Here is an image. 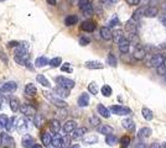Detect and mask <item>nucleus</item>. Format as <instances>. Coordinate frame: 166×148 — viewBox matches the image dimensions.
Masks as SVG:
<instances>
[{
  "mask_svg": "<svg viewBox=\"0 0 166 148\" xmlns=\"http://www.w3.org/2000/svg\"><path fill=\"white\" fill-rule=\"evenodd\" d=\"M44 95H45V98L50 101V103H52L55 106H57V108H66V106H67V103L63 99L57 98V96H55L53 94H51V92L45 91Z\"/></svg>",
  "mask_w": 166,
  "mask_h": 148,
  "instance_id": "1",
  "label": "nucleus"
},
{
  "mask_svg": "<svg viewBox=\"0 0 166 148\" xmlns=\"http://www.w3.org/2000/svg\"><path fill=\"white\" fill-rule=\"evenodd\" d=\"M78 5H80V9L83 11L86 16H92L94 12V9H93V4H92L89 0H80V3H78Z\"/></svg>",
  "mask_w": 166,
  "mask_h": 148,
  "instance_id": "2",
  "label": "nucleus"
},
{
  "mask_svg": "<svg viewBox=\"0 0 166 148\" xmlns=\"http://www.w3.org/2000/svg\"><path fill=\"white\" fill-rule=\"evenodd\" d=\"M0 146L5 148H15V141L8 133H0Z\"/></svg>",
  "mask_w": 166,
  "mask_h": 148,
  "instance_id": "3",
  "label": "nucleus"
},
{
  "mask_svg": "<svg viewBox=\"0 0 166 148\" xmlns=\"http://www.w3.org/2000/svg\"><path fill=\"white\" fill-rule=\"evenodd\" d=\"M109 110H110V112L119 115V116H125V115L131 114V110L129 108H127V106H123V105H112L109 108Z\"/></svg>",
  "mask_w": 166,
  "mask_h": 148,
  "instance_id": "4",
  "label": "nucleus"
},
{
  "mask_svg": "<svg viewBox=\"0 0 166 148\" xmlns=\"http://www.w3.org/2000/svg\"><path fill=\"white\" fill-rule=\"evenodd\" d=\"M56 83L58 84V86L66 88V89H68V90L72 89V88H75V84H76L72 79H68V78H66V77H57Z\"/></svg>",
  "mask_w": 166,
  "mask_h": 148,
  "instance_id": "5",
  "label": "nucleus"
},
{
  "mask_svg": "<svg viewBox=\"0 0 166 148\" xmlns=\"http://www.w3.org/2000/svg\"><path fill=\"white\" fill-rule=\"evenodd\" d=\"M145 57H146V51H145V48L142 47L141 45H136L134 52H133V58H134L135 61H144Z\"/></svg>",
  "mask_w": 166,
  "mask_h": 148,
  "instance_id": "6",
  "label": "nucleus"
},
{
  "mask_svg": "<svg viewBox=\"0 0 166 148\" xmlns=\"http://www.w3.org/2000/svg\"><path fill=\"white\" fill-rule=\"evenodd\" d=\"M164 62H165V57L161 53H155L153 54V57L150 59V64L155 68H160L164 67Z\"/></svg>",
  "mask_w": 166,
  "mask_h": 148,
  "instance_id": "7",
  "label": "nucleus"
},
{
  "mask_svg": "<svg viewBox=\"0 0 166 148\" xmlns=\"http://www.w3.org/2000/svg\"><path fill=\"white\" fill-rule=\"evenodd\" d=\"M76 128H77V122L75 121V120H68V121L64 122L63 126H62L63 135H71Z\"/></svg>",
  "mask_w": 166,
  "mask_h": 148,
  "instance_id": "8",
  "label": "nucleus"
},
{
  "mask_svg": "<svg viewBox=\"0 0 166 148\" xmlns=\"http://www.w3.org/2000/svg\"><path fill=\"white\" fill-rule=\"evenodd\" d=\"M30 128V122L29 120L25 119V117H21L19 119V121H17V126H16V130L19 131L20 133H26L29 131Z\"/></svg>",
  "mask_w": 166,
  "mask_h": 148,
  "instance_id": "9",
  "label": "nucleus"
},
{
  "mask_svg": "<svg viewBox=\"0 0 166 148\" xmlns=\"http://www.w3.org/2000/svg\"><path fill=\"white\" fill-rule=\"evenodd\" d=\"M20 112L25 116H35L36 115V109L34 106H31L29 104H24L20 106Z\"/></svg>",
  "mask_w": 166,
  "mask_h": 148,
  "instance_id": "10",
  "label": "nucleus"
},
{
  "mask_svg": "<svg viewBox=\"0 0 166 148\" xmlns=\"http://www.w3.org/2000/svg\"><path fill=\"white\" fill-rule=\"evenodd\" d=\"M130 41H129L127 37L125 38H123L120 42L118 43V48H119V51L123 53V54H128V52H129V49H130Z\"/></svg>",
  "mask_w": 166,
  "mask_h": 148,
  "instance_id": "11",
  "label": "nucleus"
},
{
  "mask_svg": "<svg viewBox=\"0 0 166 148\" xmlns=\"http://www.w3.org/2000/svg\"><path fill=\"white\" fill-rule=\"evenodd\" d=\"M16 88H17V84L15 82H8L0 86V91L1 92H14L16 90Z\"/></svg>",
  "mask_w": 166,
  "mask_h": 148,
  "instance_id": "12",
  "label": "nucleus"
},
{
  "mask_svg": "<svg viewBox=\"0 0 166 148\" xmlns=\"http://www.w3.org/2000/svg\"><path fill=\"white\" fill-rule=\"evenodd\" d=\"M81 29L86 32H93L95 30V22L92 21V20H86V21L82 22Z\"/></svg>",
  "mask_w": 166,
  "mask_h": 148,
  "instance_id": "13",
  "label": "nucleus"
},
{
  "mask_svg": "<svg viewBox=\"0 0 166 148\" xmlns=\"http://www.w3.org/2000/svg\"><path fill=\"white\" fill-rule=\"evenodd\" d=\"M21 145L24 148H32L35 145V140H34V137L30 136V135H25L24 137H22V140H21Z\"/></svg>",
  "mask_w": 166,
  "mask_h": 148,
  "instance_id": "14",
  "label": "nucleus"
},
{
  "mask_svg": "<svg viewBox=\"0 0 166 148\" xmlns=\"http://www.w3.org/2000/svg\"><path fill=\"white\" fill-rule=\"evenodd\" d=\"M77 104L80 108H86V106L89 105V95L87 92H83V94L80 95V98L77 100Z\"/></svg>",
  "mask_w": 166,
  "mask_h": 148,
  "instance_id": "15",
  "label": "nucleus"
},
{
  "mask_svg": "<svg viewBox=\"0 0 166 148\" xmlns=\"http://www.w3.org/2000/svg\"><path fill=\"white\" fill-rule=\"evenodd\" d=\"M53 92L58 96V98H61V99H63V98H68V96H70V90L66 89V88H62V86L55 88V89H53Z\"/></svg>",
  "mask_w": 166,
  "mask_h": 148,
  "instance_id": "16",
  "label": "nucleus"
},
{
  "mask_svg": "<svg viewBox=\"0 0 166 148\" xmlns=\"http://www.w3.org/2000/svg\"><path fill=\"white\" fill-rule=\"evenodd\" d=\"M97 131H98V133L108 136V135H113L114 128L112 126H109V125H100V126L97 127Z\"/></svg>",
  "mask_w": 166,
  "mask_h": 148,
  "instance_id": "17",
  "label": "nucleus"
},
{
  "mask_svg": "<svg viewBox=\"0 0 166 148\" xmlns=\"http://www.w3.org/2000/svg\"><path fill=\"white\" fill-rule=\"evenodd\" d=\"M87 130L86 127H77L75 131L71 133V140H77V138H81L84 136V133H87Z\"/></svg>",
  "mask_w": 166,
  "mask_h": 148,
  "instance_id": "18",
  "label": "nucleus"
},
{
  "mask_svg": "<svg viewBox=\"0 0 166 148\" xmlns=\"http://www.w3.org/2000/svg\"><path fill=\"white\" fill-rule=\"evenodd\" d=\"M97 111H98V114L104 119H108L110 116V110L108 108H105L103 104H99L97 106Z\"/></svg>",
  "mask_w": 166,
  "mask_h": 148,
  "instance_id": "19",
  "label": "nucleus"
},
{
  "mask_svg": "<svg viewBox=\"0 0 166 148\" xmlns=\"http://www.w3.org/2000/svg\"><path fill=\"white\" fill-rule=\"evenodd\" d=\"M62 143H63V138L61 135H53L52 136V142H51V146L53 148H61L62 147Z\"/></svg>",
  "mask_w": 166,
  "mask_h": 148,
  "instance_id": "20",
  "label": "nucleus"
},
{
  "mask_svg": "<svg viewBox=\"0 0 166 148\" xmlns=\"http://www.w3.org/2000/svg\"><path fill=\"white\" fill-rule=\"evenodd\" d=\"M84 67L88 69H102L104 66H103V63H100L98 61H87L84 63Z\"/></svg>",
  "mask_w": 166,
  "mask_h": 148,
  "instance_id": "21",
  "label": "nucleus"
},
{
  "mask_svg": "<svg viewBox=\"0 0 166 148\" xmlns=\"http://www.w3.org/2000/svg\"><path fill=\"white\" fill-rule=\"evenodd\" d=\"M151 133H153V130H151L150 127H142V128L139 130L138 136H139V138H141V140H144V138L150 137Z\"/></svg>",
  "mask_w": 166,
  "mask_h": 148,
  "instance_id": "22",
  "label": "nucleus"
},
{
  "mask_svg": "<svg viewBox=\"0 0 166 148\" xmlns=\"http://www.w3.org/2000/svg\"><path fill=\"white\" fill-rule=\"evenodd\" d=\"M100 36H102L103 40L109 41V40L113 38V32L110 31L109 27H105V26H104V27H102V29H100Z\"/></svg>",
  "mask_w": 166,
  "mask_h": 148,
  "instance_id": "23",
  "label": "nucleus"
},
{
  "mask_svg": "<svg viewBox=\"0 0 166 148\" xmlns=\"http://www.w3.org/2000/svg\"><path fill=\"white\" fill-rule=\"evenodd\" d=\"M122 126L128 131H134L135 130V123L131 119H124L122 121Z\"/></svg>",
  "mask_w": 166,
  "mask_h": 148,
  "instance_id": "24",
  "label": "nucleus"
},
{
  "mask_svg": "<svg viewBox=\"0 0 166 148\" xmlns=\"http://www.w3.org/2000/svg\"><path fill=\"white\" fill-rule=\"evenodd\" d=\"M61 128H62V126L58 120H52L51 123H50V130L53 132V135H57V133L61 131Z\"/></svg>",
  "mask_w": 166,
  "mask_h": 148,
  "instance_id": "25",
  "label": "nucleus"
},
{
  "mask_svg": "<svg viewBox=\"0 0 166 148\" xmlns=\"http://www.w3.org/2000/svg\"><path fill=\"white\" fill-rule=\"evenodd\" d=\"M123 38H125V35H124V31L123 30H115V31H113V40H114V42L119 43Z\"/></svg>",
  "mask_w": 166,
  "mask_h": 148,
  "instance_id": "26",
  "label": "nucleus"
},
{
  "mask_svg": "<svg viewBox=\"0 0 166 148\" xmlns=\"http://www.w3.org/2000/svg\"><path fill=\"white\" fill-rule=\"evenodd\" d=\"M78 22V17L76 15H68L66 16V18H64V25L66 26H73V25H76Z\"/></svg>",
  "mask_w": 166,
  "mask_h": 148,
  "instance_id": "27",
  "label": "nucleus"
},
{
  "mask_svg": "<svg viewBox=\"0 0 166 148\" xmlns=\"http://www.w3.org/2000/svg\"><path fill=\"white\" fill-rule=\"evenodd\" d=\"M41 141H42L44 146H46V147L50 146L52 142V135L50 132H44L42 136H41Z\"/></svg>",
  "mask_w": 166,
  "mask_h": 148,
  "instance_id": "28",
  "label": "nucleus"
},
{
  "mask_svg": "<svg viewBox=\"0 0 166 148\" xmlns=\"http://www.w3.org/2000/svg\"><path fill=\"white\" fill-rule=\"evenodd\" d=\"M142 16H145V8H139V9H136V10L134 11L131 18H134L135 21H139Z\"/></svg>",
  "mask_w": 166,
  "mask_h": 148,
  "instance_id": "29",
  "label": "nucleus"
},
{
  "mask_svg": "<svg viewBox=\"0 0 166 148\" xmlns=\"http://www.w3.org/2000/svg\"><path fill=\"white\" fill-rule=\"evenodd\" d=\"M141 114H142V117H144V119L146 120V121H151V120L154 119V114H153V111H151L150 109H147V108H142Z\"/></svg>",
  "mask_w": 166,
  "mask_h": 148,
  "instance_id": "30",
  "label": "nucleus"
},
{
  "mask_svg": "<svg viewBox=\"0 0 166 148\" xmlns=\"http://www.w3.org/2000/svg\"><path fill=\"white\" fill-rule=\"evenodd\" d=\"M15 61L20 64V66L22 67H26V68H29L31 69V64H30V61H29V58H22V57H15Z\"/></svg>",
  "mask_w": 166,
  "mask_h": 148,
  "instance_id": "31",
  "label": "nucleus"
},
{
  "mask_svg": "<svg viewBox=\"0 0 166 148\" xmlns=\"http://www.w3.org/2000/svg\"><path fill=\"white\" fill-rule=\"evenodd\" d=\"M36 80H37V83H40L42 86H46V88H50L51 86V84H50V82L47 80V78H46L45 75H42V74H39L37 77H36Z\"/></svg>",
  "mask_w": 166,
  "mask_h": 148,
  "instance_id": "32",
  "label": "nucleus"
},
{
  "mask_svg": "<svg viewBox=\"0 0 166 148\" xmlns=\"http://www.w3.org/2000/svg\"><path fill=\"white\" fill-rule=\"evenodd\" d=\"M47 64H50V61L47 59V57H39L35 61V66L39 67V68L45 67V66H47Z\"/></svg>",
  "mask_w": 166,
  "mask_h": 148,
  "instance_id": "33",
  "label": "nucleus"
},
{
  "mask_svg": "<svg viewBox=\"0 0 166 148\" xmlns=\"http://www.w3.org/2000/svg\"><path fill=\"white\" fill-rule=\"evenodd\" d=\"M158 15V9L155 6H147L145 8V16L147 17H154Z\"/></svg>",
  "mask_w": 166,
  "mask_h": 148,
  "instance_id": "34",
  "label": "nucleus"
},
{
  "mask_svg": "<svg viewBox=\"0 0 166 148\" xmlns=\"http://www.w3.org/2000/svg\"><path fill=\"white\" fill-rule=\"evenodd\" d=\"M20 103L19 100H17L16 98H12L10 99V109L11 111H14V112H16V111H20Z\"/></svg>",
  "mask_w": 166,
  "mask_h": 148,
  "instance_id": "35",
  "label": "nucleus"
},
{
  "mask_svg": "<svg viewBox=\"0 0 166 148\" xmlns=\"http://www.w3.org/2000/svg\"><path fill=\"white\" fill-rule=\"evenodd\" d=\"M36 92H37V89H36L35 84H31V83H30V84H27L25 86V94L32 96V95H35Z\"/></svg>",
  "mask_w": 166,
  "mask_h": 148,
  "instance_id": "36",
  "label": "nucleus"
},
{
  "mask_svg": "<svg viewBox=\"0 0 166 148\" xmlns=\"http://www.w3.org/2000/svg\"><path fill=\"white\" fill-rule=\"evenodd\" d=\"M34 125H35V127H41L44 125V116L42 115H40V114H36L35 116H34Z\"/></svg>",
  "mask_w": 166,
  "mask_h": 148,
  "instance_id": "37",
  "label": "nucleus"
},
{
  "mask_svg": "<svg viewBox=\"0 0 166 148\" xmlns=\"http://www.w3.org/2000/svg\"><path fill=\"white\" fill-rule=\"evenodd\" d=\"M17 121H19V119L16 117H11L9 119V122H8V131H14V128H16L17 126Z\"/></svg>",
  "mask_w": 166,
  "mask_h": 148,
  "instance_id": "38",
  "label": "nucleus"
},
{
  "mask_svg": "<svg viewBox=\"0 0 166 148\" xmlns=\"http://www.w3.org/2000/svg\"><path fill=\"white\" fill-rule=\"evenodd\" d=\"M8 122H9V119H8V116L5 114L0 115V130L8 128Z\"/></svg>",
  "mask_w": 166,
  "mask_h": 148,
  "instance_id": "39",
  "label": "nucleus"
},
{
  "mask_svg": "<svg viewBox=\"0 0 166 148\" xmlns=\"http://www.w3.org/2000/svg\"><path fill=\"white\" fill-rule=\"evenodd\" d=\"M88 91L91 92V94H93V95H97V94H98V85H97V83H94V82L89 83V85H88Z\"/></svg>",
  "mask_w": 166,
  "mask_h": 148,
  "instance_id": "40",
  "label": "nucleus"
},
{
  "mask_svg": "<svg viewBox=\"0 0 166 148\" xmlns=\"http://www.w3.org/2000/svg\"><path fill=\"white\" fill-rule=\"evenodd\" d=\"M89 123L94 127H98V126H100V120H99V117H97L95 115H92L89 117Z\"/></svg>",
  "mask_w": 166,
  "mask_h": 148,
  "instance_id": "41",
  "label": "nucleus"
},
{
  "mask_svg": "<svg viewBox=\"0 0 166 148\" xmlns=\"http://www.w3.org/2000/svg\"><path fill=\"white\" fill-rule=\"evenodd\" d=\"M100 90H102V94H103L104 96H107V98H108V96L112 95V92H113L112 88H110L109 85H107V84L103 85V86H102V89H100Z\"/></svg>",
  "mask_w": 166,
  "mask_h": 148,
  "instance_id": "42",
  "label": "nucleus"
},
{
  "mask_svg": "<svg viewBox=\"0 0 166 148\" xmlns=\"http://www.w3.org/2000/svg\"><path fill=\"white\" fill-rule=\"evenodd\" d=\"M105 142H107L109 146H114V145H117V137L114 135H108L105 137Z\"/></svg>",
  "mask_w": 166,
  "mask_h": 148,
  "instance_id": "43",
  "label": "nucleus"
},
{
  "mask_svg": "<svg viewBox=\"0 0 166 148\" xmlns=\"http://www.w3.org/2000/svg\"><path fill=\"white\" fill-rule=\"evenodd\" d=\"M59 64H62V59L59 58V57H56V58H53L50 61V66H51L52 68H57L59 67Z\"/></svg>",
  "mask_w": 166,
  "mask_h": 148,
  "instance_id": "44",
  "label": "nucleus"
},
{
  "mask_svg": "<svg viewBox=\"0 0 166 148\" xmlns=\"http://www.w3.org/2000/svg\"><path fill=\"white\" fill-rule=\"evenodd\" d=\"M97 141H98V138H97L95 136H93V135L83 138V142H84V143H87V145H93V143H95Z\"/></svg>",
  "mask_w": 166,
  "mask_h": 148,
  "instance_id": "45",
  "label": "nucleus"
},
{
  "mask_svg": "<svg viewBox=\"0 0 166 148\" xmlns=\"http://www.w3.org/2000/svg\"><path fill=\"white\" fill-rule=\"evenodd\" d=\"M120 145H122V148H128L129 145H130V137H129V136H124V137H122Z\"/></svg>",
  "mask_w": 166,
  "mask_h": 148,
  "instance_id": "46",
  "label": "nucleus"
},
{
  "mask_svg": "<svg viewBox=\"0 0 166 148\" xmlns=\"http://www.w3.org/2000/svg\"><path fill=\"white\" fill-rule=\"evenodd\" d=\"M108 64L112 67H117V58H115V56L113 53H109L108 56Z\"/></svg>",
  "mask_w": 166,
  "mask_h": 148,
  "instance_id": "47",
  "label": "nucleus"
},
{
  "mask_svg": "<svg viewBox=\"0 0 166 148\" xmlns=\"http://www.w3.org/2000/svg\"><path fill=\"white\" fill-rule=\"evenodd\" d=\"M120 24V22H119V18H118V16L117 15H114L112 18H110V21H109V26L112 27V26H117V25H119Z\"/></svg>",
  "mask_w": 166,
  "mask_h": 148,
  "instance_id": "48",
  "label": "nucleus"
},
{
  "mask_svg": "<svg viewBox=\"0 0 166 148\" xmlns=\"http://www.w3.org/2000/svg\"><path fill=\"white\" fill-rule=\"evenodd\" d=\"M61 71H62V72H67V73H72L73 69L71 68V64H70V63H64L63 66L61 67Z\"/></svg>",
  "mask_w": 166,
  "mask_h": 148,
  "instance_id": "49",
  "label": "nucleus"
},
{
  "mask_svg": "<svg viewBox=\"0 0 166 148\" xmlns=\"http://www.w3.org/2000/svg\"><path fill=\"white\" fill-rule=\"evenodd\" d=\"M91 42V40L88 38V37H81L80 38V45L81 46H87V45H89Z\"/></svg>",
  "mask_w": 166,
  "mask_h": 148,
  "instance_id": "50",
  "label": "nucleus"
},
{
  "mask_svg": "<svg viewBox=\"0 0 166 148\" xmlns=\"http://www.w3.org/2000/svg\"><path fill=\"white\" fill-rule=\"evenodd\" d=\"M125 1L129 4V5H131V6H136V5H139L141 0H125Z\"/></svg>",
  "mask_w": 166,
  "mask_h": 148,
  "instance_id": "51",
  "label": "nucleus"
},
{
  "mask_svg": "<svg viewBox=\"0 0 166 148\" xmlns=\"http://www.w3.org/2000/svg\"><path fill=\"white\" fill-rule=\"evenodd\" d=\"M0 59H1L3 62H5V63H8V57L5 56V53L3 52V49L0 48Z\"/></svg>",
  "mask_w": 166,
  "mask_h": 148,
  "instance_id": "52",
  "label": "nucleus"
},
{
  "mask_svg": "<svg viewBox=\"0 0 166 148\" xmlns=\"http://www.w3.org/2000/svg\"><path fill=\"white\" fill-rule=\"evenodd\" d=\"M68 145H70V138L68 137H63V143H62V147L63 148H67Z\"/></svg>",
  "mask_w": 166,
  "mask_h": 148,
  "instance_id": "53",
  "label": "nucleus"
},
{
  "mask_svg": "<svg viewBox=\"0 0 166 148\" xmlns=\"http://www.w3.org/2000/svg\"><path fill=\"white\" fill-rule=\"evenodd\" d=\"M118 0H102L103 4H107V5H113V4H115Z\"/></svg>",
  "mask_w": 166,
  "mask_h": 148,
  "instance_id": "54",
  "label": "nucleus"
},
{
  "mask_svg": "<svg viewBox=\"0 0 166 148\" xmlns=\"http://www.w3.org/2000/svg\"><path fill=\"white\" fill-rule=\"evenodd\" d=\"M19 45H20V43L17 42V41H11V42H9V47H14V48H16Z\"/></svg>",
  "mask_w": 166,
  "mask_h": 148,
  "instance_id": "55",
  "label": "nucleus"
},
{
  "mask_svg": "<svg viewBox=\"0 0 166 148\" xmlns=\"http://www.w3.org/2000/svg\"><path fill=\"white\" fill-rule=\"evenodd\" d=\"M150 148H161V146H160V143H153L150 146Z\"/></svg>",
  "mask_w": 166,
  "mask_h": 148,
  "instance_id": "56",
  "label": "nucleus"
},
{
  "mask_svg": "<svg viewBox=\"0 0 166 148\" xmlns=\"http://www.w3.org/2000/svg\"><path fill=\"white\" fill-rule=\"evenodd\" d=\"M48 5H56V0H47Z\"/></svg>",
  "mask_w": 166,
  "mask_h": 148,
  "instance_id": "57",
  "label": "nucleus"
},
{
  "mask_svg": "<svg viewBox=\"0 0 166 148\" xmlns=\"http://www.w3.org/2000/svg\"><path fill=\"white\" fill-rule=\"evenodd\" d=\"M136 148H147V146L145 145V143H139V145H138V147Z\"/></svg>",
  "mask_w": 166,
  "mask_h": 148,
  "instance_id": "58",
  "label": "nucleus"
},
{
  "mask_svg": "<svg viewBox=\"0 0 166 148\" xmlns=\"http://www.w3.org/2000/svg\"><path fill=\"white\" fill-rule=\"evenodd\" d=\"M161 22H163V25L166 27V17H161Z\"/></svg>",
  "mask_w": 166,
  "mask_h": 148,
  "instance_id": "59",
  "label": "nucleus"
},
{
  "mask_svg": "<svg viewBox=\"0 0 166 148\" xmlns=\"http://www.w3.org/2000/svg\"><path fill=\"white\" fill-rule=\"evenodd\" d=\"M32 148H42V146H41V145H34V147H32Z\"/></svg>",
  "mask_w": 166,
  "mask_h": 148,
  "instance_id": "60",
  "label": "nucleus"
},
{
  "mask_svg": "<svg viewBox=\"0 0 166 148\" xmlns=\"http://www.w3.org/2000/svg\"><path fill=\"white\" fill-rule=\"evenodd\" d=\"M163 148H166V143H163V146H161Z\"/></svg>",
  "mask_w": 166,
  "mask_h": 148,
  "instance_id": "61",
  "label": "nucleus"
},
{
  "mask_svg": "<svg viewBox=\"0 0 166 148\" xmlns=\"http://www.w3.org/2000/svg\"><path fill=\"white\" fill-rule=\"evenodd\" d=\"M164 67L166 68V57H165V62H164Z\"/></svg>",
  "mask_w": 166,
  "mask_h": 148,
  "instance_id": "62",
  "label": "nucleus"
},
{
  "mask_svg": "<svg viewBox=\"0 0 166 148\" xmlns=\"http://www.w3.org/2000/svg\"><path fill=\"white\" fill-rule=\"evenodd\" d=\"M0 1H5V0H0Z\"/></svg>",
  "mask_w": 166,
  "mask_h": 148,
  "instance_id": "63",
  "label": "nucleus"
},
{
  "mask_svg": "<svg viewBox=\"0 0 166 148\" xmlns=\"http://www.w3.org/2000/svg\"><path fill=\"white\" fill-rule=\"evenodd\" d=\"M165 78H166V74H165Z\"/></svg>",
  "mask_w": 166,
  "mask_h": 148,
  "instance_id": "64",
  "label": "nucleus"
}]
</instances>
